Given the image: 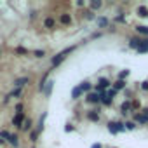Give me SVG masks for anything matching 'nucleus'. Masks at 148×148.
Instances as JSON below:
<instances>
[{
	"instance_id": "f03ea898",
	"label": "nucleus",
	"mask_w": 148,
	"mask_h": 148,
	"mask_svg": "<svg viewBox=\"0 0 148 148\" xmlns=\"http://www.w3.org/2000/svg\"><path fill=\"white\" fill-rule=\"evenodd\" d=\"M110 86H112V82H110L108 79L101 77V79L98 80V86H96V92H99V94H105V89H106V87H110Z\"/></svg>"
},
{
	"instance_id": "0eeeda50",
	"label": "nucleus",
	"mask_w": 148,
	"mask_h": 148,
	"mask_svg": "<svg viewBox=\"0 0 148 148\" xmlns=\"http://www.w3.org/2000/svg\"><path fill=\"white\" fill-rule=\"evenodd\" d=\"M25 120H26V119H25V115H23V113H16V117L12 119V124H14V125H18V127L21 129V125H23V122H25Z\"/></svg>"
},
{
	"instance_id": "7ed1b4c3",
	"label": "nucleus",
	"mask_w": 148,
	"mask_h": 148,
	"mask_svg": "<svg viewBox=\"0 0 148 148\" xmlns=\"http://www.w3.org/2000/svg\"><path fill=\"white\" fill-rule=\"evenodd\" d=\"M108 131L112 134H117V132H122L125 131V125L122 122H108Z\"/></svg>"
},
{
	"instance_id": "f257e3e1",
	"label": "nucleus",
	"mask_w": 148,
	"mask_h": 148,
	"mask_svg": "<svg viewBox=\"0 0 148 148\" xmlns=\"http://www.w3.org/2000/svg\"><path fill=\"white\" fill-rule=\"evenodd\" d=\"M71 51H75V47H68V49H64V51H61L59 54H56V56L52 58V66H58V64H61V63L64 61V58H66V54H70Z\"/></svg>"
},
{
	"instance_id": "393cba45",
	"label": "nucleus",
	"mask_w": 148,
	"mask_h": 148,
	"mask_svg": "<svg viewBox=\"0 0 148 148\" xmlns=\"http://www.w3.org/2000/svg\"><path fill=\"white\" fill-rule=\"evenodd\" d=\"M129 73H131V70H124V71H120V73H119V80H124L125 77H129Z\"/></svg>"
},
{
	"instance_id": "cd10ccee",
	"label": "nucleus",
	"mask_w": 148,
	"mask_h": 148,
	"mask_svg": "<svg viewBox=\"0 0 148 148\" xmlns=\"http://www.w3.org/2000/svg\"><path fill=\"white\" fill-rule=\"evenodd\" d=\"M16 113H23V103H18L16 105Z\"/></svg>"
},
{
	"instance_id": "473e14b6",
	"label": "nucleus",
	"mask_w": 148,
	"mask_h": 148,
	"mask_svg": "<svg viewBox=\"0 0 148 148\" xmlns=\"http://www.w3.org/2000/svg\"><path fill=\"white\" fill-rule=\"evenodd\" d=\"M11 134L7 132V131H2V132H0V138H9Z\"/></svg>"
},
{
	"instance_id": "ddd939ff",
	"label": "nucleus",
	"mask_w": 148,
	"mask_h": 148,
	"mask_svg": "<svg viewBox=\"0 0 148 148\" xmlns=\"http://www.w3.org/2000/svg\"><path fill=\"white\" fill-rule=\"evenodd\" d=\"M87 119H89L91 122H98V120H99V113L92 110V112H89V113H87Z\"/></svg>"
},
{
	"instance_id": "e433bc0d",
	"label": "nucleus",
	"mask_w": 148,
	"mask_h": 148,
	"mask_svg": "<svg viewBox=\"0 0 148 148\" xmlns=\"http://www.w3.org/2000/svg\"><path fill=\"white\" fill-rule=\"evenodd\" d=\"M91 148H101V145H92Z\"/></svg>"
},
{
	"instance_id": "f3484780",
	"label": "nucleus",
	"mask_w": 148,
	"mask_h": 148,
	"mask_svg": "<svg viewBox=\"0 0 148 148\" xmlns=\"http://www.w3.org/2000/svg\"><path fill=\"white\" fill-rule=\"evenodd\" d=\"M136 32H138L139 35H146V37H148V26H145V25L136 26Z\"/></svg>"
},
{
	"instance_id": "dca6fc26",
	"label": "nucleus",
	"mask_w": 148,
	"mask_h": 148,
	"mask_svg": "<svg viewBox=\"0 0 148 148\" xmlns=\"http://www.w3.org/2000/svg\"><path fill=\"white\" fill-rule=\"evenodd\" d=\"M96 23H98V26H99V28H106L110 21H108L106 18H98V19H96Z\"/></svg>"
},
{
	"instance_id": "c756f323",
	"label": "nucleus",
	"mask_w": 148,
	"mask_h": 148,
	"mask_svg": "<svg viewBox=\"0 0 148 148\" xmlns=\"http://www.w3.org/2000/svg\"><path fill=\"white\" fill-rule=\"evenodd\" d=\"M16 52H18V54H26V49H23V47H18V49H16Z\"/></svg>"
},
{
	"instance_id": "a211bd4d",
	"label": "nucleus",
	"mask_w": 148,
	"mask_h": 148,
	"mask_svg": "<svg viewBox=\"0 0 148 148\" xmlns=\"http://www.w3.org/2000/svg\"><path fill=\"white\" fill-rule=\"evenodd\" d=\"M52 86H54V82H52V80H49V82H45V86H44V89H42V91H44L45 94H51V91H52Z\"/></svg>"
},
{
	"instance_id": "4c0bfd02",
	"label": "nucleus",
	"mask_w": 148,
	"mask_h": 148,
	"mask_svg": "<svg viewBox=\"0 0 148 148\" xmlns=\"http://www.w3.org/2000/svg\"><path fill=\"white\" fill-rule=\"evenodd\" d=\"M0 145H4V139H0Z\"/></svg>"
},
{
	"instance_id": "423d86ee",
	"label": "nucleus",
	"mask_w": 148,
	"mask_h": 148,
	"mask_svg": "<svg viewBox=\"0 0 148 148\" xmlns=\"http://www.w3.org/2000/svg\"><path fill=\"white\" fill-rule=\"evenodd\" d=\"M44 28H47V30H52V28H56V19L54 18H45L44 19Z\"/></svg>"
},
{
	"instance_id": "6e6552de",
	"label": "nucleus",
	"mask_w": 148,
	"mask_h": 148,
	"mask_svg": "<svg viewBox=\"0 0 148 148\" xmlns=\"http://www.w3.org/2000/svg\"><path fill=\"white\" fill-rule=\"evenodd\" d=\"M59 23H61V25H64V26L71 25V16H70V14H66V12H64V14H61V16H59Z\"/></svg>"
},
{
	"instance_id": "4468645a",
	"label": "nucleus",
	"mask_w": 148,
	"mask_h": 148,
	"mask_svg": "<svg viewBox=\"0 0 148 148\" xmlns=\"http://www.w3.org/2000/svg\"><path fill=\"white\" fill-rule=\"evenodd\" d=\"M138 16H139V18H148V9H146L145 5H139V7H138Z\"/></svg>"
},
{
	"instance_id": "5701e85b",
	"label": "nucleus",
	"mask_w": 148,
	"mask_h": 148,
	"mask_svg": "<svg viewBox=\"0 0 148 148\" xmlns=\"http://www.w3.org/2000/svg\"><path fill=\"white\" fill-rule=\"evenodd\" d=\"M112 101H113L112 98H108V96H105V94H101V103H103L105 106H110V105H112Z\"/></svg>"
},
{
	"instance_id": "412c9836",
	"label": "nucleus",
	"mask_w": 148,
	"mask_h": 148,
	"mask_svg": "<svg viewBox=\"0 0 148 148\" xmlns=\"http://www.w3.org/2000/svg\"><path fill=\"white\" fill-rule=\"evenodd\" d=\"M79 87L82 89V92H89V91H91V82H87V80H86V82H82Z\"/></svg>"
},
{
	"instance_id": "9b49d317",
	"label": "nucleus",
	"mask_w": 148,
	"mask_h": 148,
	"mask_svg": "<svg viewBox=\"0 0 148 148\" xmlns=\"http://www.w3.org/2000/svg\"><path fill=\"white\" fill-rule=\"evenodd\" d=\"M134 120H136L138 124H146V122H148V117H145L143 113H136V115H134Z\"/></svg>"
},
{
	"instance_id": "9d476101",
	"label": "nucleus",
	"mask_w": 148,
	"mask_h": 148,
	"mask_svg": "<svg viewBox=\"0 0 148 148\" xmlns=\"http://www.w3.org/2000/svg\"><path fill=\"white\" fill-rule=\"evenodd\" d=\"M145 52H148V38H143V44L138 49V54H145Z\"/></svg>"
},
{
	"instance_id": "aec40b11",
	"label": "nucleus",
	"mask_w": 148,
	"mask_h": 148,
	"mask_svg": "<svg viewBox=\"0 0 148 148\" xmlns=\"http://www.w3.org/2000/svg\"><path fill=\"white\" fill-rule=\"evenodd\" d=\"M124 87H125V82H124V80H117V82L113 84V89H115V91H122Z\"/></svg>"
},
{
	"instance_id": "c9c22d12",
	"label": "nucleus",
	"mask_w": 148,
	"mask_h": 148,
	"mask_svg": "<svg viewBox=\"0 0 148 148\" xmlns=\"http://www.w3.org/2000/svg\"><path fill=\"white\" fill-rule=\"evenodd\" d=\"M143 115H145V117H148V108H145V110H143Z\"/></svg>"
},
{
	"instance_id": "1a4fd4ad",
	"label": "nucleus",
	"mask_w": 148,
	"mask_h": 148,
	"mask_svg": "<svg viewBox=\"0 0 148 148\" xmlns=\"http://www.w3.org/2000/svg\"><path fill=\"white\" fill-rule=\"evenodd\" d=\"M143 44V38H131V42H129V47L131 49H139V45Z\"/></svg>"
},
{
	"instance_id": "6ab92c4d",
	"label": "nucleus",
	"mask_w": 148,
	"mask_h": 148,
	"mask_svg": "<svg viewBox=\"0 0 148 148\" xmlns=\"http://www.w3.org/2000/svg\"><path fill=\"white\" fill-rule=\"evenodd\" d=\"M32 125H33V122H32V119H26V120L23 122V125H21V129H23V131H30V129H32Z\"/></svg>"
},
{
	"instance_id": "b1692460",
	"label": "nucleus",
	"mask_w": 148,
	"mask_h": 148,
	"mask_svg": "<svg viewBox=\"0 0 148 148\" xmlns=\"http://www.w3.org/2000/svg\"><path fill=\"white\" fill-rule=\"evenodd\" d=\"M101 5H103V2H101V0H92V2H91V9H92V11L99 9Z\"/></svg>"
},
{
	"instance_id": "2f4dec72",
	"label": "nucleus",
	"mask_w": 148,
	"mask_h": 148,
	"mask_svg": "<svg viewBox=\"0 0 148 148\" xmlns=\"http://www.w3.org/2000/svg\"><path fill=\"white\" fill-rule=\"evenodd\" d=\"M141 89H143V91H148V80H145V82L141 84Z\"/></svg>"
},
{
	"instance_id": "39448f33",
	"label": "nucleus",
	"mask_w": 148,
	"mask_h": 148,
	"mask_svg": "<svg viewBox=\"0 0 148 148\" xmlns=\"http://www.w3.org/2000/svg\"><path fill=\"white\" fill-rule=\"evenodd\" d=\"M87 101L89 103H101V94L99 92H89L87 94Z\"/></svg>"
},
{
	"instance_id": "bb28decb",
	"label": "nucleus",
	"mask_w": 148,
	"mask_h": 148,
	"mask_svg": "<svg viewBox=\"0 0 148 148\" xmlns=\"http://www.w3.org/2000/svg\"><path fill=\"white\" fill-rule=\"evenodd\" d=\"M19 94H21V89H14V91H12L7 98H16V96H19Z\"/></svg>"
},
{
	"instance_id": "f8f14e48",
	"label": "nucleus",
	"mask_w": 148,
	"mask_h": 148,
	"mask_svg": "<svg viewBox=\"0 0 148 148\" xmlns=\"http://www.w3.org/2000/svg\"><path fill=\"white\" fill-rule=\"evenodd\" d=\"M131 106H132V105H131V101H124V103H122V106H120V112L125 115V113H129Z\"/></svg>"
},
{
	"instance_id": "4be33fe9",
	"label": "nucleus",
	"mask_w": 148,
	"mask_h": 148,
	"mask_svg": "<svg viewBox=\"0 0 148 148\" xmlns=\"http://www.w3.org/2000/svg\"><path fill=\"white\" fill-rule=\"evenodd\" d=\"M7 139H9V143H11V145H12V146H18V145H19V141H18V139H19V138H18V136H16V134H11V136H9V138H7Z\"/></svg>"
},
{
	"instance_id": "c85d7f7f",
	"label": "nucleus",
	"mask_w": 148,
	"mask_h": 148,
	"mask_svg": "<svg viewBox=\"0 0 148 148\" xmlns=\"http://www.w3.org/2000/svg\"><path fill=\"white\" fill-rule=\"evenodd\" d=\"M35 56L37 58H44L45 56V51H35Z\"/></svg>"
},
{
	"instance_id": "f704fd0d",
	"label": "nucleus",
	"mask_w": 148,
	"mask_h": 148,
	"mask_svg": "<svg viewBox=\"0 0 148 148\" xmlns=\"http://www.w3.org/2000/svg\"><path fill=\"white\" fill-rule=\"evenodd\" d=\"M117 21H119V23H124V21H125V18H124V16H119V18H117Z\"/></svg>"
},
{
	"instance_id": "2eb2a0df",
	"label": "nucleus",
	"mask_w": 148,
	"mask_h": 148,
	"mask_svg": "<svg viewBox=\"0 0 148 148\" xmlns=\"http://www.w3.org/2000/svg\"><path fill=\"white\" fill-rule=\"evenodd\" d=\"M80 94H82V89H80V87H73V91H71V99H79Z\"/></svg>"
},
{
	"instance_id": "20e7f679",
	"label": "nucleus",
	"mask_w": 148,
	"mask_h": 148,
	"mask_svg": "<svg viewBox=\"0 0 148 148\" xmlns=\"http://www.w3.org/2000/svg\"><path fill=\"white\" fill-rule=\"evenodd\" d=\"M28 82H30V79H28V77H21V79H16V80H14V87H16V89H21V87H25Z\"/></svg>"
},
{
	"instance_id": "a878e982",
	"label": "nucleus",
	"mask_w": 148,
	"mask_h": 148,
	"mask_svg": "<svg viewBox=\"0 0 148 148\" xmlns=\"http://www.w3.org/2000/svg\"><path fill=\"white\" fill-rule=\"evenodd\" d=\"M124 125H125L127 131H134V129H136V124H134V122H125Z\"/></svg>"
},
{
	"instance_id": "7c9ffc66",
	"label": "nucleus",
	"mask_w": 148,
	"mask_h": 148,
	"mask_svg": "<svg viewBox=\"0 0 148 148\" xmlns=\"http://www.w3.org/2000/svg\"><path fill=\"white\" fill-rule=\"evenodd\" d=\"M64 131H66V132H71V131H73V125H71V124H66Z\"/></svg>"
},
{
	"instance_id": "72a5a7b5",
	"label": "nucleus",
	"mask_w": 148,
	"mask_h": 148,
	"mask_svg": "<svg viewBox=\"0 0 148 148\" xmlns=\"http://www.w3.org/2000/svg\"><path fill=\"white\" fill-rule=\"evenodd\" d=\"M37 136H38V132L33 131V132H32V141H37Z\"/></svg>"
}]
</instances>
